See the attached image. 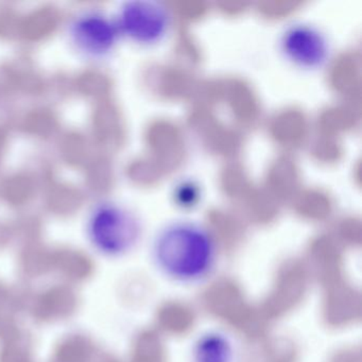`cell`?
<instances>
[{
    "mask_svg": "<svg viewBox=\"0 0 362 362\" xmlns=\"http://www.w3.org/2000/svg\"><path fill=\"white\" fill-rule=\"evenodd\" d=\"M122 37L145 47L163 43L173 28V14L168 6L156 0H129L115 16Z\"/></svg>",
    "mask_w": 362,
    "mask_h": 362,
    "instance_id": "3",
    "label": "cell"
},
{
    "mask_svg": "<svg viewBox=\"0 0 362 362\" xmlns=\"http://www.w3.org/2000/svg\"><path fill=\"white\" fill-rule=\"evenodd\" d=\"M144 226L133 209L117 201L96 203L88 211L86 235L90 247L110 258L131 253L141 243Z\"/></svg>",
    "mask_w": 362,
    "mask_h": 362,
    "instance_id": "2",
    "label": "cell"
},
{
    "mask_svg": "<svg viewBox=\"0 0 362 362\" xmlns=\"http://www.w3.org/2000/svg\"><path fill=\"white\" fill-rule=\"evenodd\" d=\"M277 47L289 64L305 71L324 69L332 56V43L327 33L305 21H296L284 27Z\"/></svg>",
    "mask_w": 362,
    "mask_h": 362,
    "instance_id": "4",
    "label": "cell"
},
{
    "mask_svg": "<svg viewBox=\"0 0 362 362\" xmlns=\"http://www.w3.org/2000/svg\"><path fill=\"white\" fill-rule=\"evenodd\" d=\"M173 197L177 206L194 209L200 202L202 189L194 180L183 179L173 188Z\"/></svg>",
    "mask_w": 362,
    "mask_h": 362,
    "instance_id": "7",
    "label": "cell"
},
{
    "mask_svg": "<svg viewBox=\"0 0 362 362\" xmlns=\"http://www.w3.org/2000/svg\"><path fill=\"white\" fill-rule=\"evenodd\" d=\"M67 35L74 48L93 61L109 58L122 37L115 18L95 9L76 14L67 26Z\"/></svg>",
    "mask_w": 362,
    "mask_h": 362,
    "instance_id": "5",
    "label": "cell"
},
{
    "mask_svg": "<svg viewBox=\"0 0 362 362\" xmlns=\"http://www.w3.org/2000/svg\"><path fill=\"white\" fill-rule=\"evenodd\" d=\"M234 344L223 332H204L192 347V362H234Z\"/></svg>",
    "mask_w": 362,
    "mask_h": 362,
    "instance_id": "6",
    "label": "cell"
},
{
    "mask_svg": "<svg viewBox=\"0 0 362 362\" xmlns=\"http://www.w3.org/2000/svg\"><path fill=\"white\" fill-rule=\"evenodd\" d=\"M150 253L160 274L175 283L197 285L213 274L219 251L215 235L205 224L177 219L156 230Z\"/></svg>",
    "mask_w": 362,
    "mask_h": 362,
    "instance_id": "1",
    "label": "cell"
}]
</instances>
